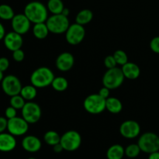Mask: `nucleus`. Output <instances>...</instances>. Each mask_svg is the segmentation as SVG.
I'll return each mask as SVG.
<instances>
[{
  "label": "nucleus",
  "mask_w": 159,
  "mask_h": 159,
  "mask_svg": "<svg viewBox=\"0 0 159 159\" xmlns=\"http://www.w3.org/2000/svg\"><path fill=\"white\" fill-rule=\"evenodd\" d=\"M16 146L15 136L9 133L0 134V152H9L13 150Z\"/></svg>",
  "instance_id": "17"
},
{
  "label": "nucleus",
  "mask_w": 159,
  "mask_h": 159,
  "mask_svg": "<svg viewBox=\"0 0 159 159\" xmlns=\"http://www.w3.org/2000/svg\"><path fill=\"white\" fill-rule=\"evenodd\" d=\"M37 89L34 85H25L22 88L21 92H20V95L23 96V99L27 101H32L33 99H34L37 96Z\"/></svg>",
  "instance_id": "23"
},
{
  "label": "nucleus",
  "mask_w": 159,
  "mask_h": 159,
  "mask_svg": "<svg viewBox=\"0 0 159 159\" xmlns=\"http://www.w3.org/2000/svg\"><path fill=\"white\" fill-rule=\"evenodd\" d=\"M25 54L24 51L22 49L16 50V51H12V58L14 61L16 62H21L24 60Z\"/></svg>",
  "instance_id": "32"
},
{
  "label": "nucleus",
  "mask_w": 159,
  "mask_h": 159,
  "mask_svg": "<svg viewBox=\"0 0 159 159\" xmlns=\"http://www.w3.org/2000/svg\"><path fill=\"white\" fill-rule=\"evenodd\" d=\"M9 61L8 58L2 57H0V71L4 72L9 68Z\"/></svg>",
  "instance_id": "35"
},
{
  "label": "nucleus",
  "mask_w": 159,
  "mask_h": 159,
  "mask_svg": "<svg viewBox=\"0 0 159 159\" xmlns=\"http://www.w3.org/2000/svg\"><path fill=\"white\" fill-rule=\"evenodd\" d=\"M5 36H6V30H5L3 25L0 23V40L4 39Z\"/></svg>",
  "instance_id": "39"
},
{
  "label": "nucleus",
  "mask_w": 159,
  "mask_h": 159,
  "mask_svg": "<svg viewBox=\"0 0 159 159\" xmlns=\"http://www.w3.org/2000/svg\"><path fill=\"white\" fill-rule=\"evenodd\" d=\"M56 67L61 71H68L72 68L75 64L74 56L69 52H63L56 59Z\"/></svg>",
  "instance_id": "15"
},
{
  "label": "nucleus",
  "mask_w": 159,
  "mask_h": 159,
  "mask_svg": "<svg viewBox=\"0 0 159 159\" xmlns=\"http://www.w3.org/2000/svg\"><path fill=\"white\" fill-rule=\"evenodd\" d=\"M54 78V73L49 68L40 67L31 74L30 82L36 88H45L51 85Z\"/></svg>",
  "instance_id": "2"
},
{
  "label": "nucleus",
  "mask_w": 159,
  "mask_h": 159,
  "mask_svg": "<svg viewBox=\"0 0 159 159\" xmlns=\"http://www.w3.org/2000/svg\"><path fill=\"white\" fill-rule=\"evenodd\" d=\"M104 65L107 67V69H110V68H116L117 63H116L113 55H108L104 59Z\"/></svg>",
  "instance_id": "31"
},
{
  "label": "nucleus",
  "mask_w": 159,
  "mask_h": 159,
  "mask_svg": "<svg viewBox=\"0 0 159 159\" xmlns=\"http://www.w3.org/2000/svg\"><path fill=\"white\" fill-rule=\"evenodd\" d=\"M125 79L121 68H113L108 69L102 77V85L110 89H117L124 83Z\"/></svg>",
  "instance_id": "3"
},
{
  "label": "nucleus",
  "mask_w": 159,
  "mask_h": 159,
  "mask_svg": "<svg viewBox=\"0 0 159 159\" xmlns=\"http://www.w3.org/2000/svg\"><path fill=\"white\" fill-rule=\"evenodd\" d=\"M85 36V30L84 26L75 23L70 25L65 32V38L67 42L71 45H78L82 42Z\"/></svg>",
  "instance_id": "10"
},
{
  "label": "nucleus",
  "mask_w": 159,
  "mask_h": 159,
  "mask_svg": "<svg viewBox=\"0 0 159 159\" xmlns=\"http://www.w3.org/2000/svg\"><path fill=\"white\" fill-rule=\"evenodd\" d=\"M51 33L61 34L65 33L69 27V20L68 16L61 14H53L45 22Z\"/></svg>",
  "instance_id": "4"
},
{
  "label": "nucleus",
  "mask_w": 159,
  "mask_h": 159,
  "mask_svg": "<svg viewBox=\"0 0 159 159\" xmlns=\"http://www.w3.org/2000/svg\"><path fill=\"white\" fill-rule=\"evenodd\" d=\"M110 89H108L107 87L103 86L100 90H99V94L100 95L102 98H104V99H107V98L110 97Z\"/></svg>",
  "instance_id": "37"
},
{
  "label": "nucleus",
  "mask_w": 159,
  "mask_h": 159,
  "mask_svg": "<svg viewBox=\"0 0 159 159\" xmlns=\"http://www.w3.org/2000/svg\"><path fill=\"white\" fill-rule=\"evenodd\" d=\"M61 14L62 15L65 16H68V15H69V9H67V8H65V9H63V11H62Z\"/></svg>",
  "instance_id": "41"
},
{
  "label": "nucleus",
  "mask_w": 159,
  "mask_h": 159,
  "mask_svg": "<svg viewBox=\"0 0 159 159\" xmlns=\"http://www.w3.org/2000/svg\"><path fill=\"white\" fill-rule=\"evenodd\" d=\"M1 83L3 92L10 97L20 94V92L23 88L20 79L16 76L12 75H9L3 78Z\"/></svg>",
  "instance_id": "9"
},
{
  "label": "nucleus",
  "mask_w": 159,
  "mask_h": 159,
  "mask_svg": "<svg viewBox=\"0 0 159 159\" xmlns=\"http://www.w3.org/2000/svg\"><path fill=\"white\" fill-rule=\"evenodd\" d=\"M51 86L55 91L64 92L68 89V80L65 77H61V76L55 77L51 83Z\"/></svg>",
  "instance_id": "25"
},
{
  "label": "nucleus",
  "mask_w": 159,
  "mask_h": 159,
  "mask_svg": "<svg viewBox=\"0 0 159 159\" xmlns=\"http://www.w3.org/2000/svg\"><path fill=\"white\" fill-rule=\"evenodd\" d=\"M106 100L99 93L89 95L84 100V109L91 114H99L106 110Z\"/></svg>",
  "instance_id": "6"
},
{
  "label": "nucleus",
  "mask_w": 159,
  "mask_h": 159,
  "mask_svg": "<svg viewBox=\"0 0 159 159\" xmlns=\"http://www.w3.org/2000/svg\"><path fill=\"white\" fill-rule=\"evenodd\" d=\"M43 140L47 144L53 147L55 144L60 143L61 136L57 132L54 131V130H49V131L45 133L44 136H43Z\"/></svg>",
  "instance_id": "26"
},
{
  "label": "nucleus",
  "mask_w": 159,
  "mask_h": 159,
  "mask_svg": "<svg viewBox=\"0 0 159 159\" xmlns=\"http://www.w3.org/2000/svg\"><path fill=\"white\" fill-rule=\"evenodd\" d=\"M53 150H54V152H56V153H61V152L64 150V148L61 146V144L59 143V144H57L54 146H53Z\"/></svg>",
  "instance_id": "38"
},
{
  "label": "nucleus",
  "mask_w": 159,
  "mask_h": 159,
  "mask_svg": "<svg viewBox=\"0 0 159 159\" xmlns=\"http://www.w3.org/2000/svg\"><path fill=\"white\" fill-rule=\"evenodd\" d=\"M121 69H122L125 79H130V80L137 79L141 74V70L138 65L133 62L128 61L127 64L123 65Z\"/></svg>",
  "instance_id": "18"
},
{
  "label": "nucleus",
  "mask_w": 159,
  "mask_h": 159,
  "mask_svg": "<svg viewBox=\"0 0 159 159\" xmlns=\"http://www.w3.org/2000/svg\"><path fill=\"white\" fill-rule=\"evenodd\" d=\"M3 40H4V44L6 48L11 51L21 49L23 43V39L21 34L15 31L6 34Z\"/></svg>",
  "instance_id": "14"
},
{
  "label": "nucleus",
  "mask_w": 159,
  "mask_h": 159,
  "mask_svg": "<svg viewBox=\"0 0 159 159\" xmlns=\"http://www.w3.org/2000/svg\"><path fill=\"white\" fill-rule=\"evenodd\" d=\"M25 101L26 100L23 99V96L20 94H19L13 96H11L9 102H10L11 107H14V108L16 109V110H22V108L24 107L25 103H26Z\"/></svg>",
  "instance_id": "29"
},
{
  "label": "nucleus",
  "mask_w": 159,
  "mask_h": 159,
  "mask_svg": "<svg viewBox=\"0 0 159 159\" xmlns=\"http://www.w3.org/2000/svg\"><path fill=\"white\" fill-rule=\"evenodd\" d=\"M93 18V13L90 9H85L81 10L79 13L77 14L75 18V22L79 24L86 25L92 21Z\"/></svg>",
  "instance_id": "22"
},
{
  "label": "nucleus",
  "mask_w": 159,
  "mask_h": 159,
  "mask_svg": "<svg viewBox=\"0 0 159 159\" xmlns=\"http://www.w3.org/2000/svg\"><path fill=\"white\" fill-rule=\"evenodd\" d=\"M41 141L34 135L26 136L22 141V147L25 151L30 153H35L41 148Z\"/></svg>",
  "instance_id": "16"
},
{
  "label": "nucleus",
  "mask_w": 159,
  "mask_h": 159,
  "mask_svg": "<svg viewBox=\"0 0 159 159\" xmlns=\"http://www.w3.org/2000/svg\"><path fill=\"white\" fill-rule=\"evenodd\" d=\"M28 159H36V158H29Z\"/></svg>",
  "instance_id": "43"
},
{
  "label": "nucleus",
  "mask_w": 159,
  "mask_h": 159,
  "mask_svg": "<svg viewBox=\"0 0 159 159\" xmlns=\"http://www.w3.org/2000/svg\"><path fill=\"white\" fill-rule=\"evenodd\" d=\"M15 14L12 8L7 4L0 5V19L3 20H12Z\"/></svg>",
  "instance_id": "27"
},
{
  "label": "nucleus",
  "mask_w": 159,
  "mask_h": 159,
  "mask_svg": "<svg viewBox=\"0 0 159 159\" xmlns=\"http://www.w3.org/2000/svg\"><path fill=\"white\" fill-rule=\"evenodd\" d=\"M148 159H159V151L154 152V153L149 154Z\"/></svg>",
  "instance_id": "40"
},
{
  "label": "nucleus",
  "mask_w": 159,
  "mask_h": 159,
  "mask_svg": "<svg viewBox=\"0 0 159 159\" xmlns=\"http://www.w3.org/2000/svg\"><path fill=\"white\" fill-rule=\"evenodd\" d=\"M150 48L153 52L159 54V36L155 37L151 40Z\"/></svg>",
  "instance_id": "33"
},
{
  "label": "nucleus",
  "mask_w": 159,
  "mask_h": 159,
  "mask_svg": "<svg viewBox=\"0 0 159 159\" xmlns=\"http://www.w3.org/2000/svg\"><path fill=\"white\" fill-rule=\"evenodd\" d=\"M30 23L29 19L26 16L23 14H16L12 19V28L13 31L18 34H26L30 29Z\"/></svg>",
  "instance_id": "13"
},
{
  "label": "nucleus",
  "mask_w": 159,
  "mask_h": 159,
  "mask_svg": "<svg viewBox=\"0 0 159 159\" xmlns=\"http://www.w3.org/2000/svg\"><path fill=\"white\" fill-rule=\"evenodd\" d=\"M106 110L111 113H119L123 110V104L116 97H109L106 100Z\"/></svg>",
  "instance_id": "19"
},
{
  "label": "nucleus",
  "mask_w": 159,
  "mask_h": 159,
  "mask_svg": "<svg viewBox=\"0 0 159 159\" xmlns=\"http://www.w3.org/2000/svg\"><path fill=\"white\" fill-rule=\"evenodd\" d=\"M16 109H15L12 107H9L6 109V111H5V116L7 118L8 120L12 119V118H14L16 116Z\"/></svg>",
  "instance_id": "34"
},
{
  "label": "nucleus",
  "mask_w": 159,
  "mask_h": 159,
  "mask_svg": "<svg viewBox=\"0 0 159 159\" xmlns=\"http://www.w3.org/2000/svg\"><path fill=\"white\" fill-rule=\"evenodd\" d=\"M125 155V149L120 144H113L109 148L107 152L108 159H122Z\"/></svg>",
  "instance_id": "20"
},
{
  "label": "nucleus",
  "mask_w": 159,
  "mask_h": 159,
  "mask_svg": "<svg viewBox=\"0 0 159 159\" xmlns=\"http://www.w3.org/2000/svg\"><path fill=\"white\" fill-rule=\"evenodd\" d=\"M3 78H4V76H3V72H2V71H0V82H2Z\"/></svg>",
  "instance_id": "42"
},
{
  "label": "nucleus",
  "mask_w": 159,
  "mask_h": 159,
  "mask_svg": "<svg viewBox=\"0 0 159 159\" xmlns=\"http://www.w3.org/2000/svg\"><path fill=\"white\" fill-rule=\"evenodd\" d=\"M49 30L46 23H35L33 27V34L34 36L37 39L43 40L45 39L48 36L49 34Z\"/></svg>",
  "instance_id": "21"
},
{
  "label": "nucleus",
  "mask_w": 159,
  "mask_h": 159,
  "mask_svg": "<svg viewBox=\"0 0 159 159\" xmlns=\"http://www.w3.org/2000/svg\"><path fill=\"white\" fill-rule=\"evenodd\" d=\"M113 57H114L115 60H116V63L119 65H124L125 64H127L128 62V57H127V54H126L125 51H124L123 50H117L114 52V54H113Z\"/></svg>",
  "instance_id": "30"
},
{
  "label": "nucleus",
  "mask_w": 159,
  "mask_h": 159,
  "mask_svg": "<svg viewBox=\"0 0 159 159\" xmlns=\"http://www.w3.org/2000/svg\"><path fill=\"white\" fill-rule=\"evenodd\" d=\"M120 133L124 138L133 139L137 138L141 133V127L137 121L126 120L120 127Z\"/></svg>",
  "instance_id": "12"
},
{
  "label": "nucleus",
  "mask_w": 159,
  "mask_h": 159,
  "mask_svg": "<svg viewBox=\"0 0 159 159\" xmlns=\"http://www.w3.org/2000/svg\"><path fill=\"white\" fill-rule=\"evenodd\" d=\"M29 129V124L23 117H16L8 120L7 130L13 136H22L26 134Z\"/></svg>",
  "instance_id": "11"
},
{
  "label": "nucleus",
  "mask_w": 159,
  "mask_h": 159,
  "mask_svg": "<svg viewBox=\"0 0 159 159\" xmlns=\"http://www.w3.org/2000/svg\"><path fill=\"white\" fill-rule=\"evenodd\" d=\"M24 14L34 24L45 23L48 18V9L40 2L33 1L25 6Z\"/></svg>",
  "instance_id": "1"
},
{
  "label": "nucleus",
  "mask_w": 159,
  "mask_h": 159,
  "mask_svg": "<svg viewBox=\"0 0 159 159\" xmlns=\"http://www.w3.org/2000/svg\"><path fill=\"white\" fill-rule=\"evenodd\" d=\"M8 119L6 117L0 116V134L3 133L7 129Z\"/></svg>",
  "instance_id": "36"
},
{
  "label": "nucleus",
  "mask_w": 159,
  "mask_h": 159,
  "mask_svg": "<svg viewBox=\"0 0 159 159\" xmlns=\"http://www.w3.org/2000/svg\"><path fill=\"white\" fill-rule=\"evenodd\" d=\"M60 144L65 151L74 152L80 148L82 137L80 134L75 130H68L61 137Z\"/></svg>",
  "instance_id": "7"
},
{
  "label": "nucleus",
  "mask_w": 159,
  "mask_h": 159,
  "mask_svg": "<svg viewBox=\"0 0 159 159\" xmlns=\"http://www.w3.org/2000/svg\"><path fill=\"white\" fill-rule=\"evenodd\" d=\"M141 152L138 144H131L125 148V155L130 158H134L139 155Z\"/></svg>",
  "instance_id": "28"
},
{
  "label": "nucleus",
  "mask_w": 159,
  "mask_h": 159,
  "mask_svg": "<svg viewBox=\"0 0 159 159\" xmlns=\"http://www.w3.org/2000/svg\"><path fill=\"white\" fill-rule=\"evenodd\" d=\"M47 8L52 14H61L65 6L61 0H48Z\"/></svg>",
  "instance_id": "24"
},
{
  "label": "nucleus",
  "mask_w": 159,
  "mask_h": 159,
  "mask_svg": "<svg viewBox=\"0 0 159 159\" xmlns=\"http://www.w3.org/2000/svg\"><path fill=\"white\" fill-rule=\"evenodd\" d=\"M22 117L29 124H34L38 122L41 117V109L37 102L29 101L26 102L22 108Z\"/></svg>",
  "instance_id": "8"
},
{
  "label": "nucleus",
  "mask_w": 159,
  "mask_h": 159,
  "mask_svg": "<svg viewBox=\"0 0 159 159\" xmlns=\"http://www.w3.org/2000/svg\"><path fill=\"white\" fill-rule=\"evenodd\" d=\"M138 144L141 152L152 154L159 151V137L152 132L144 133L140 137Z\"/></svg>",
  "instance_id": "5"
}]
</instances>
